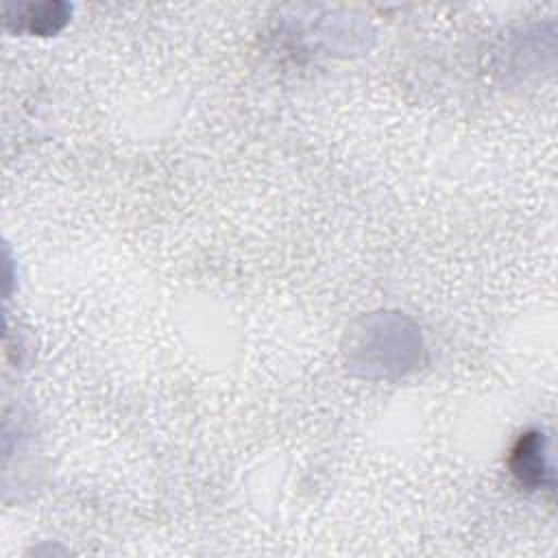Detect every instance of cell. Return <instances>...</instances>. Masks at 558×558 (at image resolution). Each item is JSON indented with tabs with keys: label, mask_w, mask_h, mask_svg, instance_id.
Masks as SVG:
<instances>
[{
	"label": "cell",
	"mask_w": 558,
	"mask_h": 558,
	"mask_svg": "<svg viewBox=\"0 0 558 558\" xmlns=\"http://www.w3.org/2000/svg\"><path fill=\"white\" fill-rule=\"evenodd\" d=\"M510 471L519 480L521 486L527 490H534L545 484V473L549 471L545 466L543 456V434L541 432H525L519 436L517 445L510 451Z\"/></svg>",
	"instance_id": "obj_1"
}]
</instances>
